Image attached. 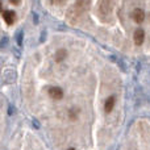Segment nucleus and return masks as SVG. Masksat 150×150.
<instances>
[{"mask_svg": "<svg viewBox=\"0 0 150 150\" xmlns=\"http://www.w3.org/2000/svg\"><path fill=\"white\" fill-rule=\"evenodd\" d=\"M88 3H90V0H76V1H75V4L69 9V12H67L69 23L75 24L78 20H79V17L82 16V13L84 12L86 8H87Z\"/></svg>", "mask_w": 150, "mask_h": 150, "instance_id": "nucleus-1", "label": "nucleus"}, {"mask_svg": "<svg viewBox=\"0 0 150 150\" xmlns=\"http://www.w3.org/2000/svg\"><path fill=\"white\" fill-rule=\"evenodd\" d=\"M112 12V0H100L99 1V13L105 18Z\"/></svg>", "mask_w": 150, "mask_h": 150, "instance_id": "nucleus-2", "label": "nucleus"}, {"mask_svg": "<svg viewBox=\"0 0 150 150\" xmlns=\"http://www.w3.org/2000/svg\"><path fill=\"white\" fill-rule=\"evenodd\" d=\"M49 95L52 99H54V100H61V99L63 98V91L62 88L59 87H52L49 90Z\"/></svg>", "mask_w": 150, "mask_h": 150, "instance_id": "nucleus-3", "label": "nucleus"}, {"mask_svg": "<svg viewBox=\"0 0 150 150\" xmlns=\"http://www.w3.org/2000/svg\"><path fill=\"white\" fill-rule=\"evenodd\" d=\"M132 17H133V20H134L136 23L141 24L144 21V18H145V12H144L142 9H140V8H136V9L133 11V13H132Z\"/></svg>", "mask_w": 150, "mask_h": 150, "instance_id": "nucleus-4", "label": "nucleus"}, {"mask_svg": "<svg viewBox=\"0 0 150 150\" xmlns=\"http://www.w3.org/2000/svg\"><path fill=\"white\" fill-rule=\"evenodd\" d=\"M15 17H16V15L13 11H4V13H3V18H4V21L8 25H12L15 23Z\"/></svg>", "mask_w": 150, "mask_h": 150, "instance_id": "nucleus-5", "label": "nucleus"}, {"mask_svg": "<svg viewBox=\"0 0 150 150\" xmlns=\"http://www.w3.org/2000/svg\"><path fill=\"white\" fill-rule=\"evenodd\" d=\"M144 38H145V33H144L142 29H137L134 33V42L136 45H141L144 42Z\"/></svg>", "mask_w": 150, "mask_h": 150, "instance_id": "nucleus-6", "label": "nucleus"}, {"mask_svg": "<svg viewBox=\"0 0 150 150\" xmlns=\"http://www.w3.org/2000/svg\"><path fill=\"white\" fill-rule=\"evenodd\" d=\"M113 107H115V98H113V96H111V98L107 99L105 105H104V109H105L107 113H109V112H112Z\"/></svg>", "mask_w": 150, "mask_h": 150, "instance_id": "nucleus-7", "label": "nucleus"}, {"mask_svg": "<svg viewBox=\"0 0 150 150\" xmlns=\"http://www.w3.org/2000/svg\"><path fill=\"white\" fill-rule=\"evenodd\" d=\"M66 57H67V52H66L65 49H59V50H57V53H55V61H57V62L63 61Z\"/></svg>", "mask_w": 150, "mask_h": 150, "instance_id": "nucleus-8", "label": "nucleus"}, {"mask_svg": "<svg viewBox=\"0 0 150 150\" xmlns=\"http://www.w3.org/2000/svg\"><path fill=\"white\" fill-rule=\"evenodd\" d=\"M53 3H54V4H63L65 0H53Z\"/></svg>", "mask_w": 150, "mask_h": 150, "instance_id": "nucleus-9", "label": "nucleus"}, {"mask_svg": "<svg viewBox=\"0 0 150 150\" xmlns=\"http://www.w3.org/2000/svg\"><path fill=\"white\" fill-rule=\"evenodd\" d=\"M0 9H1V4H0Z\"/></svg>", "mask_w": 150, "mask_h": 150, "instance_id": "nucleus-10", "label": "nucleus"}, {"mask_svg": "<svg viewBox=\"0 0 150 150\" xmlns=\"http://www.w3.org/2000/svg\"><path fill=\"white\" fill-rule=\"evenodd\" d=\"M69 150H74V149H69Z\"/></svg>", "mask_w": 150, "mask_h": 150, "instance_id": "nucleus-11", "label": "nucleus"}]
</instances>
